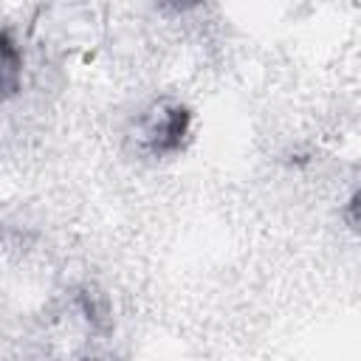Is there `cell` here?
Wrapping results in <instances>:
<instances>
[{
    "instance_id": "cell-3",
    "label": "cell",
    "mask_w": 361,
    "mask_h": 361,
    "mask_svg": "<svg viewBox=\"0 0 361 361\" xmlns=\"http://www.w3.org/2000/svg\"><path fill=\"white\" fill-rule=\"evenodd\" d=\"M149 3L161 11H166V14H186V11L200 8L206 0H149Z\"/></svg>"
},
{
    "instance_id": "cell-2",
    "label": "cell",
    "mask_w": 361,
    "mask_h": 361,
    "mask_svg": "<svg viewBox=\"0 0 361 361\" xmlns=\"http://www.w3.org/2000/svg\"><path fill=\"white\" fill-rule=\"evenodd\" d=\"M25 56L11 28H0V107H6L23 90Z\"/></svg>"
},
{
    "instance_id": "cell-1",
    "label": "cell",
    "mask_w": 361,
    "mask_h": 361,
    "mask_svg": "<svg viewBox=\"0 0 361 361\" xmlns=\"http://www.w3.org/2000/svg\"><path fill=\"white\" fill-rule=\"evenodd\" d=\"M192 107L175 96H158L147 102L130 127V138L135 149L147 158H175L192 141Z\"/></svg>"
}]
</instances>
